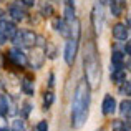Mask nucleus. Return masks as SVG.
Listing matches in <instances>:
<instances>
[{
  "label": "nucleus",
  "instance_id": "obj_4",
  "mask_svg": "<svg viewBox=\"0 0 131 131\" xmlns=\"http://www.w3.org/2000/svg\"><path fill=\"white\" fill-rule=\"evenodd\" d=\"M17 33V27L13 22H8L5 18H0V45L7 40H12Z\"/></svg>",
  "mask_w": 131,
  "mask_h": 131
},
{
  "label": "nucleus",
  "instance_id": "obj_19",
  "mask_svg": "<svg viewBox=\"0 0 131 131\" xmlns=\"http://www.w3.org/2000/svg\"><path fill=\"white\" fill-rule=\"evenodd\" d=\"M111 128H113V131H129V123L128 121H119V119H118V121H113V126H111Z\"/></svg>",
  "mask_w": 131,
  "mask_h": 131
},
{
  "label": "nucleus",
  "instance_id": "obj_6",
  "mask_svg": "<svg viewBox=\"0 0 131 131\" xmlns=\"http://www.w3.org/2000/svg\"><path fill=\"white\" fill-rule=\"evenodd\" d=\"M32 57H30V65H32L33 68H40L43 65V60H45V53H47V50L43 48V45H35V47H32Z\"/></svg>",
  "mask_w": 131,
  "mask_h": 131
},
{
  "label": "nucleus",
  "instance_id": "obj_2",
  "mask_svg": "<svg viewBox=\"0 0 131 131\" xmlns=\"http://www.w3.org/2000/svg\"><path fill=\"white\" fill-rule=\"evenodd\" d=\"M83 68H85V77H86V83L90 90L98 88L100 81H101V63H100V57L96 47L93 42H88L85 47V55H83Z\"/></svg>",
  "mask_w": 131,
  "mask_h": 131
},
{
  "label": "nucleus",
  "instance_id": "obj_29",
  "mask_svg": "<svg viewBox=\"0 0 131 131\" xmlns=\"http://www.w3.org/2000/svg\"><path fill=\"white\" fill-rule=\"evenodd\" d=\"M125 53L129 55V43H128V42H126V45H125Z\"/></svg>",
  "mask_w": 131,
  "mask_h": 131
},
{
  "label": "nucleus",
  "instance_id": "obj_27",
  "mask_svg": "<svg viewBox=\"0 0 131 131\" xmlns=\"http://www.w3.org/2000/svg\"><path fill=\"white\" fill-rule=\"evenodd\" d=\"M22 3H23V5H27V7H32L33 3H35V0H22Z\"/></svg>",
  "mask_w": 131,
  "mask_h": 131
},
{
  "label": "nucleus",
  "instance_id": "obj_10",
  "mask_svg": "<svg viewBox=\"0 0 131 131\" xmlns=\"http://www.w3.org/2000/svg\"><path fill=\"white\" fill-rule=\"evenodd\" d=\"M113 37H115L116 40H128L129 37V30L126 25H123V23H116L115 27H113Z\"/></svg>",
  "mask_w": 131,
  "mask_h": 131
},
{
  "label": "nucleus",
  "instance_id": "obj_3",
  "mask_svg": "<svg viewBox=\"0 0 131 131\" xmlns=\"http://www.w3.org/2000/svg\"><path fill=\"white\" fill-rule=\"evenodd\" d=\"M37 38H38V37H37L32 30H22V32L17 30V33H15V37L12 38V42L15 45H20V47L32 48V47L37 45Z\"/></svg>",
  "mask_w": 131,
  "mask_h": 131
},
{
  "label": "nucleus",
  "instance_id": "obj_9",
  "mask_svg": "<svg viewBox=\"0 0 131 131\" xmlns=\"http://www.w3.org/2000/svg\"><path fill=\"white\" fill-rule=\"evenodd\" d=\"M115 110H116L115 98H113L111 95H106L105 100H103V103H101V111H103V115H113V113H115Z\"/></svg>",
  "mask_w": 131,
  "mask_h": 131
},
{
  "label": "nucleus",
  "instance_id": "obj_7",
  "mask_svg": "<svg viewBox=\"0 0 131 131\" xmlns=\"http://www.w3.org/2000/svg\"><path fill=\"white\" fill-rule=\"evenodd\" d=\"M77 50H78V40L75 38H68L67 45H65V61L68 65H73L75 57H77Z\"/></svg>",
  "mask_w": 131,
  "mask_h": 131
},
{
  "label": "nucleus",
  "instance_id": "obj_26",
  "mask_svg": "<svg viewBox=\"0 0 131 131\" xmlns=\"http://www.w3.org/2000/svg\"><path fill=\"white\" fill-rule=\"evenodd\" d=\"M23 106H25V110H23V115H28V111H30V108H32V105H30V103H25V105H23Z\"/></svg>",
  "mask_w": 131,
  "mask_h": 131
},
{
  "label": "nucleus",
  "instance_id": "obj_20",
  "mask_svg": "<svg viewBox=\"0 0 131 131\" xmlns=\"http://www.w3.org/2000/svg\"><path fill=\"white\" fill-rule=\"evenodd\" d=\"M77 17H75V10H73V7L71 5H67L65 7V22H71V20H75Z\"/></svg>",
  "mask_w": 131,
  "mask_h": 131
},
{
  "label": "nucleus",
  "instance_id": "obj_11",
  "mask_svg": "<svg viewBox=\"0 0 131 131\" xmlns=\"http://www.w3.org/2000/svg\"><path fill=\"white\" fill-rule=\"evenodd\" d=\"M111 63H113V68L111 70H118V68H123V63H125V53L115 50L111 55Z\"/></svg>",
  "mask_w": 131,
  "mask_h": 131
},
{
  "label": "nucleus",
  "instance_id": "obj_28",
  "mask_svg": "<svg viewBox=\"0 0 131 131\" xmlns=\"http://www.w3.org/2000/svg\"><path fill=\"white\" fill-rule=\"evenodd\" d=\"M55 77H53V75H50V81H48V86H53V83H55Z\"/></svg>",
  "mask_w": 131,
  "mask_h": 131
},
{
  "label": "nucleus",
  "instance_id": "obj_22",
  "mask_svg": "<svg viewBox=\"0 0 131 131\" xmlns=\"http://www.w3.org/2000/svg\"><path fill=\"white\" fill-rule=\"evenodd\" d=\"M111 13H113V17H119V15H121V5H119V0H111Z\"/></svg>",
  "mask_w": 131,
  "mask_h": 131
},
{
  "label": "nucleus",
  "instance_id": "obj_25",
  "mask_svg": "<svg viewBox=\"0 0 131 131\" xmlns=\"http://www.w3.org/2000/svg\"><path fill=\"white\" fill-rule=\"evenodd\" d=\"M37 131H48V123L47 121H40L37 125Z\"/></svg>",
  "mask_w": 131,
  "mask_h": 131
},
{
  "label": "nucleus",
  "instance_id": "obj_8",
  "mask_svg": "<svg viewBox=\"0 0 131 131\" xmlns=\"http://www.w3.org/2000/svg\"><path fill=\"white\" fill-rule=\"evenodd\" d=\"M93 25H95L96 32H101L103 30V25H105V17H103V8L100 5H96L93 8Z\"/></svg>",
  "mask_w": 131,
  "mask_h": 131
},
{
  "label": "nucleus",
  "instance_id": "obj_17",
  "mask_svg": "<svg viewBox=\"0 0 131 131\" xmlns=\"http://www.w3.org/2000/svg\"><path fill=\"white\" fill-rule=\"evenodd\" d=\"M10 103H8V98L5 95H0V116H5L10 113Z\"/></svg>",
  "mask_w": 131,
  "mask_h": 131
},
{
  "label": "nucleus",
  "instance_id": "obj_14",
  "mask_svg": "<svg viewBox=\"0 0 131 131\" xmlns=\"http://www.w3.org/2000/svg\"><path fill=\"white\" fill-rule=\"evenodd\" d=\"M8 13H10V17H12L15 22H22V20L25 18V12H23L18 5H12L8 8Z\"/></svg>",
  "mask_w": 131,
  "mask_h": 131
},
{
  "label": "nucleus",
  "instance_id": "obj_31",
  "mask_svg": "<svg viewBox=\"0 0 131 131\" xmlns=\"http://www.w3.org/2000/svg\"><path fill=\"white\" fill-rule=\"evenodd\" d=\"M0 131H7V129H0Z\"/></svg>",
  "mask_w": 131,
  "mask_h": 131
},
{
  "label": "nucleus",
  "instance_id": "obj_23",
  "mask_svg": "<svg viewBox=\"0 0 131 131\" xmlns=\"http://www.w3.org/2000/svg\"><path fill=\"white\" fill-rule=\"evenodd\" d=\"M121 86H119V95H123V96H128L129 95V88H131V85H129V81L128 80H125L123 83H119Z\"/></svg>",
  "mask_w": 131,
  "mask_h": 131
},
{
  "label": "nucleus",
  "instance_id": "obj_24",
  "mask_svg": "<svg viewBox=\"0 0 131 131\" xmlns=\"http://www.w3.org/2000/svg\"><path fill=\"white\" fill-rule=\"evenodd\" d=\"M42 13L45 17H48V15H51V13H53V8H51L50 5H43L42 7Z\"/></svg>",
  "mask_w": 131,
  "mask_h": 131
},
{
  "label": "nucleus",
  "instance_id": "obj_1",
  "mask_svg": "<svg viewBox=\"0 0 131 131\" xmlns=\"http://www.w3.org/2000/svg\"><path fill=\"white\" fill-rule=\"evenodd\" d=\"M90 113V86L86 81H80L77 85L71 103V126L80 129L86 123Z\"/></svg>",
  "mask_w": 131,
  "mask_h": 131
},
{
  "label": "nucleus",
  "instance_id": "obj_21",
  "mask_svg": "<svg viewBox=\"0 0 131 131\" xmlns=\"http://www.w3.org/2000/svg\"><path fill=\"white\" fill-rule=\"evenodd\" d=\"M12 131H27V125L23 119H15L12 123Z\"/></svg>",
  "mask_w": 131,
  "mask_h": 131
},
{
  "label": "nucleus",
  "instance_id": "obj_12",
  "mask_svg": "<svg viewBox=\"0 0 131 131\" xmlns=\"http://www.w3.org/2000/svg\"><path fill=\"white\" fill-rule=\"evenodd\" d=\"M22 91L25 93V95L32 96L33 93H35V85H33V80L30 77H23L22 78Z\"/></svg>",
  "mask_w": 131,
  "mask_h": 131
},
{
  "label": "nucleus",
  "instance_id": "obj_5",
  "mask_svg": "<svg viewBox=\"0 0 131 131\" xmlns=\"http://www.w3.org/2000/svg\"><path fill=\"white\" fill-rule=\"evenodd\" d=\"M8 60L12 61L15 67H18V68H25L27 65H28V58H27V55L23 53L18 47L12 48V50L8 51Z\"/></svg>",
  "mask_w": 131,
  "mask_h": 131
},
{
  "label": "nucleus",
  "instance_id": "obj_30",
  "mask_svg": "<svg viewBox=\"0 0 131 131\" xmlns=\"http://www.w3.org/2000/svg\"><path fill=\"white\" fill-rule=\"evenodd\" d=\"M65 2H67V5H71V7H73V0H65Z\"/></svg>",
  "mask_w": 131,
  "mask_h": 131
},
{
  "label": "nucleus",
  "instance_id": "obj_16",
  "mask_svg": "<svg viewBox=\"0 0 131 131\" xmlns=\"http://www.w3.org/2000/svg\"><path fill=\"white\" fill-rule=\"evenodd\" d=\"M129 108H131V101H129L128 98L123 100L121 105H119V113H121L123 118H126V121H128V123H129V111H131Z\"/></svg>",
  "mask_w": 131,
  "mask_h": 131
},
{
  "label": "nucleus",
  "instance_id": "obj_15",
  "mask_svg": "<svg viewBox=\"0 0 131 131\" xmlns=\"http://www.w3.org/2000/svg\"><path fill=\"white\" fill-rule=\"evenodd\" d=\"M126 80V71L123 68H118V70H111V81L113 83H123Z\"/></svg>",
  "mask_w": 131,
  "mask_h": 131
},
{
  "label": "nucleus",
  "instance_id": "obj_13",
  "mask_svg": "<svg viewBox=\"0 0 131 131\" xmlns=\"http://www.w3.org/2000/svg\"><path fill=\"white\" fill-rule=\"evenodd\" d=\"M55 28H57V32H60L63 37L71 38V35H70V27H68V23L65 22V20H55Z\"/></svg>",
  "mask_w": 131,
  "mask_h": 131
},
{
  "label": "nucleus",
  "instance_id": "obj_18",
  "mask_svg": "<svg viewBox=\"0 0 131 131\" xmlns=\"http://www.w3.org/2000/svg\"><path fill=\"white\" fill-rule=\"evenodd\" d=\"M53 101H55L53 93H51V91H45V93H43V108L48 110L51 105H53Z\"/></svg>",
  "mask_w": 131,
  "mask_h": 131
}]
</instances>
